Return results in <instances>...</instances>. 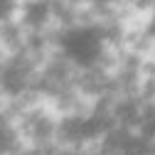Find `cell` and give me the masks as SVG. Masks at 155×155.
I'll return each instance as SVG.
<instances>
[{"mask_svg": "<svg viewBox=\"0 0 155 155\" xmlns=\"http://www.w3.org/2000/svg\"><path fill=\"white\" fill-rule=\"evenodd\" d=\"M155 133V0H0V155H111Z\"/></svg>", "mask_w": 155, "mask_h": 155, "instance_id": "cell-1", "label": "cell"}]
</instances>
